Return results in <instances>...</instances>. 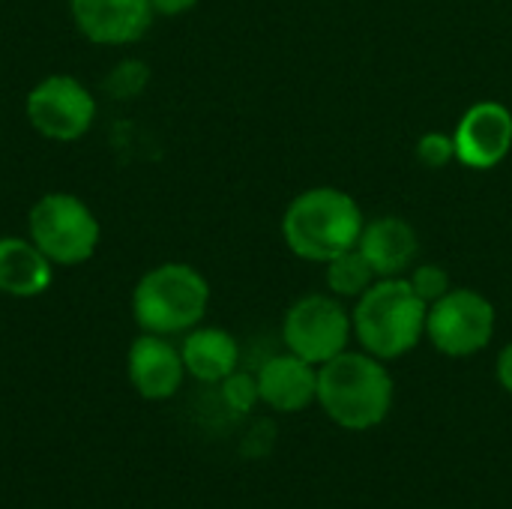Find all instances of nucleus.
Wrapping results in <instances>:
<instances>
[{
  "instance_id": "obj_1",
  "label": "nucleus",
  "mask_w": 512,
  "mask_h": 509,
  "mask_svg": "<svg viewBox=\"0 0 512 509\" xmlns=\"http://www.w3.org/2000/svg\"><path fill=\"white\" fill-rule=\"evenodd\" d=\"M393 375L366 351H342L318 366L321 411L345 432H369L393 411Z\"/></svg>"
},
{
  "instance_id": "obj_2",
  "label": "nucleus",
  "mask_w": 512,
  "mask_h": 509,
  "mask_svg": "<svg viewBox=\"0 0 512 509\" xmlns=\"http://www.w3.org/2000/svg\"><path fill=\"white\" fill-rule=\"evenodd\" d=\"M366 216L354 195L336 186H312L300 192L282 213V240L300 261L327 264L357 249Z\"/></svg>"
},
{
  "instance_id": "obj_3",
  "label": "nucleus",
  "mask_w": 512,
  "mask_h": 509,
  "mask_svg": "<svg viewBox=\"0 0 512 509\" xmlns=\"http://www.w3.org/2000/svg\"><path fill=\"white\" fill-rule=\"evenodd\" d=\"M429 303L417 297L405 276L375 279L354 303L351 324L360 348L384 363L402 360L426 336Z\"/></svg>"
},
{
  "instance_id": "obj_4",
  "label": "nucleus",
  "mask_w": 512,
  "mask_h": 509,
  "mask_svg": "<svg viewBox=\"0 0 512 509\" xmlns=\"http://www.w3.org/2000/svg\"><path fill=\"white\" fill-rule=\"evenodd\" d=\"M210 306V282L183 261L147 270L132 288V318L144 333L177 336L198 327Z\"/></svg>"
},
{
  "instance_id": "obj_5",
  "label": "nucleus",
  "mask_w": 512,
  "mask_h": 509,
  "mask_svg": "<svg viewBox=\"0 0 512 509\" xmlns=\"http://www.w3.org/2000/svg\"><path fill=\"white\" fill-rule=\"evenodd\" d=\"M27 237L54 267H78L96 255L102 228L78 195L48 192L27 213Z\"/></svg>"
},
{
  "instance_id": "obj_6",
  "label": "nucleus",
  "mask_w": 512,
  "mask_h": 509,
  "mask_svg": "<svg viewBox=\"0 0 512 509\" xmlns=\"http://www.w3.org/2000/svg\"><path fill=\"white\" fill-rule=\"evenodd\" d=\"M351 336H354L351 312L345 309V300L333 294L315 291L297 297L282 321L285 348L312 366H324L342 351H348Z\"/></svg>"
},
{
  "instance_id": "obj_7",
  "label": "nucleus",
  "mask_w": 512,
  "mask_h": 509,
  "mask_svg": "<svg viewBox=\"0 0 512 509\" xmlns=\"http://www.w3.org/2000/svg\"><path fill=\"white\" fill-rule=\"evenodd\" d=\"M495 306L474 288H450L429 306L426 339L444 357L465 360L489 348L495 336Z\"/></svg>"
},
{
  "instance_id": "obj_8",
  "label": "nucleus",
  "mask_w": 512,
  "mask_h": 509,
  "mask_svg": "<svg viewBox=\"0 0 512 509\" xmlns=\"http://www.w3.org/2000/svg\"><path fill=\"white\" fill-rule=\"evenodd\" d=\"M24 114L33 132L48 141L69 144L84 138L96 123V99L75 75H45L24 99Z\"/></svg>"
},
{
  "instance_id": "obj_9",
  "label": "nucleus",
  "mask_w": 512,
  "mask_h": 509,
  "mask_svg": "<svg viewBox=\"0 0 512 509\" xmlns=\"http://www.w3.org/2000/svg\"><path fill=\"white\" fill-rule=\"evenodd\" d=\"M456 162L471 171L498 168L512 150V111L498 99L474 102L453 132Z\"/></svg>"
},
{
  "instance_id": "obj_10",
  "label": "nucleus",
  "mask_w": 512,
  "mask_h": 509,
  "mask_svg": "<svg viewBox=\"0 0 512 509\" xmlns=\"http://www.w3.org/2000/svg\"><path fill=\"white\" fill-rule=\"evenodd\" d=\"M69 15L93 45H132L156 18L150 0H69Z\"/></svg>"
},
{
  "instance_id": "obj_11",
  "label": "nucleus",
  "mask_w": 512,
  "mask_h": 509,
  "mask_svg": "<svg viewBox=\"0 0 512 509\" xmlns=\"http://www.w3.org/2000/svg\"><path fill=\"white\" fill-rule=\"evenodd\" d=\"M126 372L135 393L150 402L171 399L186 378L180 348H174L168 336H156V333H141L129 345Z\"/></svg>"
},
{
  "instance_id": "obj_12",
  "label": "nucleus",
  "mask_w": 512,
  "mask_h": 509,
  "mask_svg": "<svg viewBox=\"0 0 512 509\" xmlns=\"http://www.w3.org/2000/svg\"><path fill=\"white\" fill-rule=\"evenodd\" d=\"M357 249L369 261L378 279H396V276H408L411 267L417 264L420 237L408 219L378 216L363 225Z\"/></svg>"
},
{
  "instance_id": "obj_13",
  "label": "nucleus",
  "mask_w": 512,
  "mask_h": 509,
  "mask_svg": "<svg viewBox=\"0 0 512 509\" xmlns=\"http://www.w3.org/2000/svg\"><path fill=\"white\" fill-rule=\"evenodd\" d=\"M258 396L279 414H300L318 402V366L297 354H276L258 369Z\"/></svg>"
},
{
  "instance_id": "obj_14",
  "label": "nucleus",
  "mask_w": 512,
  "mask_h": 509,
  "mask_svg": "<svg viewBox=\"0 0 512 509\" xmlns=\"http://www.w3.org/2000/svg\"><path fill=\"white\" fill-rule=\"evenodd\" d=\"M54 282V264L30 237H0V294L33 300Z\"/></svg>"
},
{
  "instance_id": "obj_15",
  "label": "nucleus",
  "mask_w": 512,
  "mask_h": 509,
  "mask_svg": "<svg viewBox=\"0 0 512 509\" xmlns=\"http://www.w3.org/2000/svg\"><path fill=\"white\" fill-rule=\"evenodd\" d=\"M180 357H183L186 375H192L195 381L222 384L228 375L237 372L240 345L222 327H192L180 345Z\"/></svg>"
},
{
  "instance_id": "obj_16",
  "label": "nucleus",
  "mask_w": 512,
  "mask_h": 509,
  "mask_svg": "<svg viewBox=\"0 0 512 509\" xmlns=\"http://www.w3.org/2000/svg\"><path fill=\"white\" fill-rule=\"evenodd\" d=\"M375 270L369 267V261L360 255V249H348L342 255H336L333 261L324 264V282L327 291L339 300H357L372 282H375Z\"/></svg>"
},
{
  "instance_id": "obj_17",
  "label": "nucleus",
  "mask_w": 512,
  "mask_h": 509,
  "mask_svg": "<svg viewBox=\"0 0 512 509\" xmlns=\"http://www.w3.org/2000/svg\"><path fill=\"white\" fill-rule=\"evenodd\" d=\"M408 282H411V288L417 291V297L423 300V303H435V300H441L450 288H453V282H450V273L444 270V267H438V264H414L411 267V273L405 276Z\"/></svg>"
},
{
  "instance_id": "obj_18",
  "label": "nucleus",
  "mask_w": 512,
  "mask_h": 509,
  "mask_svg": "<svg viewBox=\"0 0 512 509\" xmlns=\"http://www.w3.org/2000/svg\"><path fill=\"white\" fill-rule=\"evenodd\" d=\"M414 153L426 168H444V165L456 162V144H453V135H447V132L420 135Z\"/></svg>"
},
{
  "instance_id": "obj_19",
  "label": "nucleus",
  "mask_w": 512,
  "mask_h": 509,
  "mask_svg": "<svg viewBox=\"0 0 512 509\" xmlns=\"http://www.w3.org/2000/svg\"><path fill=\"white\" fill-rule=\"evenodd\" d=\"M222 396H225V402H228L231 411L246 414V411H252L261 402V396H258V378L243 375V372H234V375H228L222 381Z\"/></svg>"
},
{
  "instance_id": "obj_20",
  "label": "nucleus",
  "mask_w": 512,
  "mask_h": 509,
  "mask_svg": "<svg viewBox=\"0 0 512 509\" xmlns=\"http://www.w3.org/2000/svg\"><path fill=\"white\" fill-rule=\"evenodd\" d=\"M495 375H498V384L512 396V342L504 345V351L498 354V363H495Z\"/></svg>"
},
{
  "instance_id": "obj_21",
  "label": "nucleus",
  "mask_w": 512,
  "mask_h": 509,
  "mask_svg": "<svg viewBox=\"0 0 512 509\" xmlns=\"http://www.w3.org/2000/svg\"><path fill=\"white\" fill-rule=\"evenodd\" d=\"M150 3H153V12H156V15L174 18V15H183V12L195 9L201 0H150Z\"/></svg>"
}]
</instances>
